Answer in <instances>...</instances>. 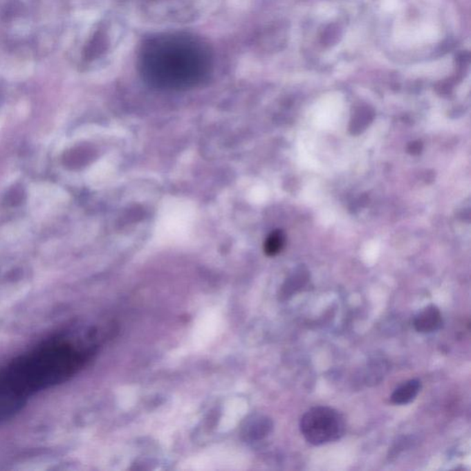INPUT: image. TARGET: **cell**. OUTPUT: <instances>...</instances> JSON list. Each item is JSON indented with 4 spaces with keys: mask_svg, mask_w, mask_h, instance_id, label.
I'll return each mask as SVG.
<instances>
[{
    "mask_svg": "<svg viewBox=\"0 0 471 471\" xmlns=\"http://www.w3.org/2000/svg\"><path fill=\"white\" fill-rule=\"evenodd\" d=\"M139 63L144 79L154 87L187 90L207 76L211 55L207 46L194 36L172 33L147 40Z\"/></svg>",
    "mask_w": 471,
    "mask_h": 471,
    "instance_id": "obj_2",
    "label": "cell"
},
{
    "mask_svg": "<svg viewBox=\"0 0 471 471\" xmlns=\"http://www.w3.org/2000/svg\"><path fill=\"white\" fill-rule=\"evenodd\" d=\"M422 389V382L419 379H411L404 382L392 393L390 400L396 405H407L412 403Z\"/></svg>",
    "mask_w": 471,
    "mask_h": 471,
    "instance_id": "obj_5",
    "label": "cell"
},
{
    "mask_svg": "<svg viewBox=\"0 0 471 471\" xmlns=\"http://www.w3.org/2000/svg\"><path fill=\"white\" fill-rule=\"evenodd\" d=\"M108 36L102 30L95 33L93 37L89 41L84 50V57L86 60L91 61L102 57L103 53L108 49Z\"/></svg>",
    "mask_w": 471,
    "mask_h": 471,
    "instance_id": "obj_6",
    "label": "cell"
},
{
    "mask_svg": "<svg viewBox=\"0 0 471 471\" xmlns=\"http://www.w3.org/2000/svg\"><path fill=\"white\" fill-rule=\"evenodd\" d=\"M25 200V192L21 187H14L8 192L5 196V203L10 206L21 205Z\"/></svg>",
    "mask_w": 471,
    "mask_h": 471,
    "instance_id": "obj_11",
    "label": "cell"
},
{
    "mask_svg": "<svg viewBox=\"0 0 471 471\" xmlns=\"http://www.w3.org/2000/svg\"><path fill=\"white\" fill-rule=\"evenodd\" d=\"M414 326L420 333H432L440 330L443 326L441 311L433 304L425 306L414 317Z\"/></svg>",
    "mask_w": 471,
    "mask_h": 471,
    "instance_id": "obj_4",
    "label": "cell"
},
{
    "mask_svg": "<svg viewBox=\"0 0 471 471\" xmlns=\"http://www.w3.org/2000/svg\"><path fill=\"white\" fill-rule=\"evenodd\" d=\"M86 160V156L82 150H71L66 152L63 157L64 165L71 169L79 168Z\"/></svg>",
    "mask_w": 471,
    "mask_h": 471,
    "instance_id": "obj_10",
    "label": "cell"
},
{
    "mask_svg": "<svg viewBox=\"0 0 471 471\" xmlns=\"http://www.w3.org/2000/svg\"><path fill=\"white\" fill-rule=\"evenodd\" d=\"M299 427L306 441L317 447L341 439L347 425L344 417L337 409L317 406L303 415Z\"/></svg>",
    "mask_w": 471,
    "mask_h": 471,
    "instance_id": "obj_3",
    "label": "cell"
},
{
    "mask_svg": "<svg viewBox=\"0 0 471 471\" xmlns=\"http://www.w3.org/2000/svg\"><path fill=\"white\" fill-rule=\"evenodd\" d=\"M308 275L306 274V272L298 271L297 274L292 277L291 279L284 286L282 295L284 297V299H288L295 292L302 289L308 282Z\"/></svg>",
    "mask_w": 471,
    "mask_h": 471,
    "instance_id": "obj_8",
    "label": "cell"
},
{
    "mask_svg": "<svg viewBox=\"0 0 471 471\" xmlns=\"http://www.w3.org/2000/svg\"><path fill=\"white\" fill-rule=\"evenodd\" d=\"M284 243V236L282 231H275L266 239L264 244V252L267 255L275 256L281 252Z\"/></svg>",
    "mask_w": 471,
    "mask_h": 471,
    "instance_id": "obj_9",
    "label": "cell"
},
{
    "mask_svg": "<svg viewBox=\"0 0 471 471\" xmlns=\"http://www.w3.org/2000/svg\"><path fill=\"white\" fill-rule=\"evenodd\" d=\"M389 369V364L383 359H376L369 364L366 375V382L367 385H375L378 383L383 378Z\"/></svg>",
    "mask_w": 471,
    "mask_h": 471,
    "instance_id": "obj_7",
    "label": "cell"
},
{
    "mask_svg": "<svg viewBox=\"0 0 471 471\" xmlns=\"http://www.w3.org/2000/svg\"><path fill=\"white\" fill-rule=\"evenodd\" d=\"M93 353L91 347L57 337L0 367V423L21 412L38 392L73 377Z\"/></svg>",
    "mask_w": 471,
    "mask_h": 471,
    "instance_id": "obj_1",
    "label": "cell"
}]
</instances>
